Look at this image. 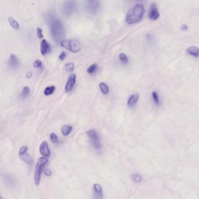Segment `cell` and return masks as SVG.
I'll list each match as a JSON object with an SVG mask.
<instances>
[{
    "label": "cell",
    "mask_w": 199,
    "mask_h": 199,
    "mask_svg": "<svg viewBox=\"0 0 199 199\" xmlns=\"http://www.w3.org/2000/svg\"><path fill=\"white\" fill-rule=\"evenodd\" d=\"M65 67L68 72H72L74 68V64L73 62H68L65 65Z\"/></svg>",
    "instance_id": "cell-25"
},
{
    "label": "cell",
    "mask_w": 199,
    "mask_h": 199,
    "mask_svg": "<svg viewBox=\"0 0 199 199\" xmlns=\"http://www.w3.org/2000/svg\"><path fill=\"white\" fill-rule=\"evenodd\" d=\"M152 96H153V102L155 103V104L156 106H159L160 105V101H159V99L158 95L157 92L154 91V92L152 93Z\"/></svg>",
    "instance_id": "cell-23"
},
{
    "label": "cell",
    "mask_w": 199,
    "mask_h": 199,
    "mask_svg": "<svg viewBox=\"0 0 199 199\" xmlns=\"http://www.w3.org/2000/svg\"><path fill=\"white\" fill-rule=\"evenodd\" d=\"M50 140L54 144H59L60 142L59 139L57 138V136L54 133H53L50 134Z\"/></svg>",
    "instance_id": "cell-26"
},
{
    "label": "cell",
    "mask_w": 199,
    "mask_h": 199,
    "mask_svg": "<svg viewBox=\"0 0 199 199\" xmlns=\"http://www.w3.org/2000/svg\"><path fill=\"white\" fill-rule=\"evenodd\" d=\"M159 17V12L158 7L156 4L153 3L151 4L150 12H149V18L152 21H156Z\"/></svg>",
    "instance_id": "cell-10"
},
{
    "label": "cell",
    "mask_w": 199,
    "mask_h": 199,
    "mask_svg": "<svg viewBox=\"0 0 199 199\" xmlns=\"http://www.w3.org/2000/svg\"><path fill=\"white\" fill-rule=\"evenodd\" d=\"M88 136L90 140L92 146L97 151H99L102 148V145L96 131L95 130H90L87 131Z\"/></svg>",
    "instance_id": "cell-6"
},
{
    "label": "cell",
    "mask_w": 199,
    "mask_h": 199,
    "mask_svg": "<svg viewBox=\"0 0 199 199\" xmlns=\"http://www.w3.org/2000/svg\"><path fill=\"white\" fill-rule=\"evenodd\" d=\"M27 151H28V147L26 146L22 147L19 151V156L23 162H25L28 165H31L33 162V160L31 156L26 153Z\"/></svg>",
    "instance_id": "cell-8"
},
{
    "label": "cell",
    "mask_w": 199,
    "mask_h": 199,
    "mask_svg": "<svg viewBox=\"0 0 199 199\" xmlns=\"http://www.w3.org/2000/svg\"><path fill=\"white\" fill-rule=\"evenodd\" d=\"M42 65V62L40 60H36L33 62V66L35 68H40Z\"/></svg>",
    "instance_id": "cell-28"
},
{
    "label": "cell",
    "mask_w": 199,
    "mask_h": 199,
    "mask_svg": "<svg viewBox=\"0 0 199 199\" xmlns=\"http://www.w3.org/2000/svg\"><path fill=\"white\" fill-rule=\"evenodd\" d=\"M65 57H66V53L65 52H64V51H62L61 53V54H60L59 57V59L61 60H64Z\"/></svg>",
    "instance_id": "cell-30"
},
{
    "label": "cell",
    "mask_w": 199,
    "mask_h": 199,
    "mask_svg": "<svg viewBox=\"0 0 199 199\" xmlns=\"http://www.w3.org/2000/svg\"><path fill=\"white\" fill-rule=\"evenodd\" d=\"M97 68H98V65L96 64H93L88 68L87 72L90 74H92L96 71Z\"/></svg>",
    "instance_id": "cell-22"
},
{
    "label": "cell",
    "mask_w": 199,
    "mask_h": 199,
    "mask_svg": "<svg viewBox=\"0 0 199 199\" xmlns=\"http://www.w3.org/2000/svg\"><path fill=\"white\" fill-rule=\"evenodd\" d=\"M50 30L51 36L56 42L63 40L65 31L64 26L59 19L53 17L50 19Z\"/></svg>",
    "instance_id": "cell-2"
},
{
    "label": "cell",
    "mask_w": 199,
    "mask_h": 199,
    "mask_svg": "<svg viewBox=\"0 0 199 199\" xmlns=\"http://www.w3.org/2000/svg\"><path fill=\"white\" fill-rule=\"evenodd\" d=\"M187 52L189 54L198 57L199 56V48L196 46H190L187 48Z\"/></svg>",
    "instance_id": "cell-16"
},
{
    "label": "cell",
    "mask_w": 199,
    "mask_h": 199,
    "mask_svg": "<svg viewBox=\"0 0 199 199\" xmlns=\"http://www.w3.org/2000/svg\"><path fill=\"white\" fill-rule=\"evenodd\" d=\"M138 98H139L138 94H133L131 95V96L129 98L127 101L128 106L130 107H134L136 105L138 101Z\"/></svg>",
    "instance_id": "cell-15"
},
{
    "label": "cell",
    "mask_w": 199,
    "mask_h": 199,
    "mask_svg": "<svg viewBox=\"0 0 199 199\" xmlns=\"http://www.w3.org/2000/svg\"><path fill=\"white\" fill-rule=\"evenodd\" d=\"M40 153L45 157H47L50 155V151L48 147V144L46 141L42 142L40 147Z\"/></svg>",
    "instance_id": "cell-13"
},
{
    "label": "cell",
    "mask_w": 199,
    "mask_h": 199,
    "mask_svg": "<svg viewBox=\"0 0 199 199\" xmlns=\"http://www.w3.org/2000/svg\"><path fill=\"white\" fill-rule=\"evenodd\" d=\"M45 173V175L46 176H50L51 174V172L49 169H46Z\"/></svg>",
    "instance_id": "cell-31"
},
{
    "label": "cell",
    "mask_w": 199,
    "mask_h": 199,
    "mask_svg": "<svg viewBox=\"0 0 199 199\" xmlns=\"http://www.w3.org/2000/svg\"><path fill=\"white\" fill-rule=\"evenodd\" d=\"M8 21L13 28H14L15 29H19L20 28L19 24L18 23V22L16 21L15 19H14L13 18L10 16V17H8Z\"/></svg>",
    "instance_id": "cell-18"
},
{
    "label": "cell",
    "mask_w": 199,
    "mask_h": 199,
    "mask_svg": "<svg viewBox=\"0 0 199 199\" xmlns=\"http://www.w3.org/2000/svg\"><path fill=\"white\" fill-rule=\"evenodd\" d=\"M99 88L101 91L104 94H107L109 92V87L104 82H101L99 84Z\"/></svg>",
    "instance_id": "cell-20"
},
{
    "label": "cell",
    "mask_w": 199,
    "mask_h": 199,
    "mask_svg": "<svg viewBox=\"0 0 199 199\" xmlns=\"http://www.w3.org/2000/svg\"><path fill=\"white\" fill-rule=\"evenodd\" d=\"M100 6V2L98 1H87L85 4V8L87 12L90 15H95L97 13Z\"/></svg>",
    "instance_id": "cell-7"
},
{
    "label": "cell",
    "mask_w": 199,
    "mask_h": 199,
    "mask_svg": "<svg viewBox=\"0 0 199 199\" xmlns=\"http://www.w3.org/2000/svg\"><path fill=\"white\" fill-rule=\"evenodd\" d=\"M76 82V76L74 74H72L68 77V81L65 87V91L67 93L71 92L73 90L74 86Z\"/></svg>",
    "instance_id": "cell-9"
},
{
    "label": "cell",
    "mask_w": 199,
    "mask_h": 199,
    "mask_svg": "<svg viewBox=\"0 0 199 199\" xmlns=\"http://www.w3.org/2000/svg\"><path fill=\"white\" fill-rule=\"evenodd\" d=\"M119 59L120 60V61L123 62L124 64H127L129 62V59L127 58V57L126 56V55H125L123 53H121L119 55Z\"/></svg>",
    "instance_id": "cell-27"
},
{
    "label": "cell",
    "mask_w": 199,
    "mask_h": 199,
    "mask_svg": "<svg viewBox=\"0 0 199 199\" xmlns=\"http://www.w3.org/2000/svg\"><path fill=\"white\" fill-rule=\"evenodd\" d=\"M32 76V73H31V71H28L26 74V77L27 78H31Z\"/></svg>",
    "instance_id": "cell-32"
},
{
    "label": "cell",
    "mask_w": 199,
    "mask_h": 199,
    "mask_svg": "<svg viewBox=\"0 0 199 199\" xmlns=\"http://www.w3.org/2000/svg\"><path fill=\"white\" fill-rule=\"evenodd\" d=\"M51 50L50 48V45L48 43V42L45 40L43 39L40 44V51L41 54L42 55H45L46 54L48 53Z\"/></svg>",
    "instance_id": "cell-14"
},
{
    "label": "cell",
    "mask_w": 199,
    "mask_h": 199,
    "mask_svg": "<svg viewBox=\"0 0 199 199\" xmlns=\"http://www.w3.org/2000/svg\"><path fill=\"white\" fill-rule=\"evenodd\" d=\"M94 199H103L102 187L99 184H95L93 185Z\"/></svg>",
    "instance_id": "cell-11"
},
{
    "label": "cell",
    "mask_w": 199,
    "mask_h": 199,
    "mask_svg": "<svg viewBox=\"0 0 199 199\" xmlns=\"http://www.w3.org/2000/svg\"><path fill=\"white\" fill-rule=\"evenodd\" d=\"M29 93H30V90H29V88L28 87H25L23 88L22 92V93H21L22 97L23 98H26V97L28 96Z\"/></svg>",
    "instance_id": "cell-24"
},
{
    "label": "cell",
    "mask_w": 199,
    "mask_h": 199,
    "mask_svg": "<svg viewBox=\"0 0 199 199\" xmlns=\"http://www.w3.org/2000/svg\"><path fill=\"white\" fill-rule=\"evenodd\" d=\"M60 45L64 48L71 51L72 53H77L81 50V44L76 39L63 40L60 43Z\"/></svg>",
    "instance_id": "cell-4"
},
{
    "label": "cell",
    "mask_w": 199,
    "mask_h": 199,
    "mask_svg": "<svg viewBox=\"0 0 199 199\" xmlns=\"http://www.w3.org/2000/svg\"><path fill=\"white\" fill-rule=\"evenodd\" d=\"M8 64L10 67L13 70L18 68L19 65V61L15 54H11L10 60L8 61Z\"/></svg>",
    "instance_id": "cell-12"
},
{
    "label": "cell",
    "mask_w": 199,
    "mask_h": 199,
    "mask_svg": "<svg viewBox=\"0 0 199 199\" xmlns=\"http://www.w3.org/2000/svg\"><path fill=\"white\" fill-rule=\"evenodd\" d=\"M37 37L39 38H40V39H41V38H42L43 37V31H42V29H41L39 28H37Z\"/></svg>",
    "instance_id": "cell-29"
},
{
    "label": "cell",
    "mask_w": 199,
    "mask_h": 199,
    "mask_svg": "<svg viewBox=\"0 0 199 199\" xmlns=\"http://www.w3.org/2000/svg\"><path fill=\"white\" fill-rule=\"evenodd\" d=\"M72 127L69 126V125H65L64 126H63L61 129V133L62 134L66 136H68L71 131L72 130Z\"/></svg>",
    "instance_id": "cell-17"
},
{
    "label": "cell",
    "mask_w": 199,
    "mask_h": 199,
    "mask_svg": "<svg viewBox=\"0 0 199 199\" xmlns=\"http://www.w3.org/2000/svg\"><path fill=\"white\" fill-rule=\"evenodd\" d=\"M187 28H187V26L186 25H184V24L182 25V26H181V29H182V30H184V31L187 30Z\"/></svg>",
    "instance_id": "cell-33"
},
{
    "label": "cell",
    "mask_w": 199,
    "mask_h": 199,
    "mask_svg": "<svg viewBox=\"0 0 199 199\" xmlns=\"http://www.w3.org/2000/svg\"><path fill=\"white\" fill-rule=\"evenodd\" d=\"M131 179L133 180V182H134L136 184H138L140 183L142 180V176L138 173H134L131 175Z\"/></svg>",
    "instance_id": "cell-19"
},
{
    "label": "cell",
    "mask_w": 199,
    "mask_h": 199,
    "mask_svg": "<svg viewBox=\"0 0 199 199\" xmlns=\"http://www.w3.org/2000/svg\"><path fill=\"white\" fill-rule=\"evenodd\" d=\"M144 14L145 8L144 5L137 4L127 12L126 16V22L129 25L138 23L141 21Z\"/></svg>",
    "instance_id": "cell-1"
},
{
    "label": "cell",
    "mask_w": 199,
    "mask_h": 199,
    "mask_svg": "<svg viewBox=\"0 0 199 199\" xmlns=\"http://www.w3.org/2000/svg\"><path fill=\"white\" fill-rule=\"evenodd\" d=\"M47 162V159L45 157L40 158L37 161L35 171V182L36 185H39L40 182L41 174L45 165Z\"/></svg>",
    "instance_id": "cell-5"
},
{
    "label": "cell",
    "mask_w": 199,
    "mask_h": 199,
    "mask_svg": "<svg viewBox=\"0 0 199 199\" xmlns=\"http://www.w3.org/2000/svg\"><path fill=\"white\" fill-rule=\"evenodd\" d=\"M56 88L54 86H50V87H47L45 91H44V94L46 95V96H48V95H51L54 91L55 90Z\"/></svg>",
    "instance_id": "cell-21"
},
{
    "label": "cell",
    "mask_w": 199,
    "mask_h": 199,
    "mask_svg": "<svg viewBox=\"0 0 199 199\" xmlns=\"http://www.w3.org/2000/svg\"><path fill=\"white\" fill-rule=\"evenodd\" d=\"M78 4L75 1H65L61 7V12L63 15L67 18H69L73 15L77 11Z\"/></svg>",
    "instance_id": "cell-3"
}]
</instances>
